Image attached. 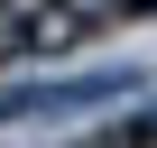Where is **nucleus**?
<instances>
[{
	"label": "nucleus",
	"mask_w": 157,
	"mask_h": 148,
	"mask_svg": "<svg viewBox=\"0 0 157 148\" xmlns=\"http://www.w3.org/2000/svg\"><path fill=\"white\" fill-rule=\"evenodd\" d=\"M93 28H102L93 0H37L28 19H10V46H28V56H65V46H83Z\"/></svg>",
	"instance_id": "f257e3e1"
}]
</instances>
